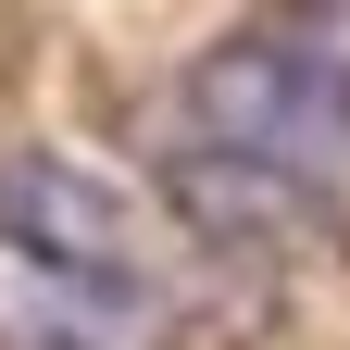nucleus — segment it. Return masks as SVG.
I'll return each instance as SVG.
<instances>
[{"label": "nucleus", "mask_w": 350, "mask_h": 350, "mask_svg": "<svg viewBox=\"0 0 350 350\" xmlns=\"http://www.w3.org/2000/svg\"><path fill=\"white\" fill-rule=\"evenodd\" d=\"M175 113H188L200 138H226V150H250V163L300 175V188L350 200V113H338V100H325V88L300 75V63H288L262 25L213 38V51L175 75Z\"/></svg>", "instance_id": "obj_1"}, {"label": "nucleus", "mask_w": 350, "mask_h": 350, "mask_svg": "<svg viewBox=\"0 0 350 350\" xmlns=\"http://www.w3.org/2000/svg\"><path fill=\"white\" fill-rule=\"evenodd\" d=\"M150 175H163L175 226H188L200 250H313V238L338 226L325 188H300V175L250 163V150H226V138H200L175 100L150 113Z\"/></svg>", "instance_id": "obj_2"}, {"label": "nucleus", "mask_w": 350, "mask_h": 350, "mask_svg": "<svg viewBox=\"0 0 350 350\" xmlns=\"http://www.w3.org/2000/svg\"><path fill=\"white\" fill-rule=\"evenodd\" d=\"M0 226L38 238V250H63V262L175 288V226H163L138 188H113L100 163H75V150H0Z\"/></svg>", "instance_id": "obj_3"}, {"label": "nucleus", "mask_w": 350, "mask_h": 350, "mask_svg": "<svg viewBox=\"0 0 350 350\" xmlns=\"http://www.w3.org/2000/svg\"><path fill=\"white\" fill-rule=\"evenodd\" d=\"M0 350H175V288L63 262L0 226Z\"/></svg>", "instance_id": "obj_4"}, {"label": "nucleus", "mask_w": 350, "mask_h": 350, "mask_svg": "<svg viewBox=\"0 0 350 350\" xmlns=\"http://www.w3.org/2000/svg\"><path fill=\"white\" fill-rule=\"evenodd\" d=\"M262 38H275V51L350 113V0H275V13H262Z\"/></svg>", "instance_id": "obj_5"}]
</instances>
